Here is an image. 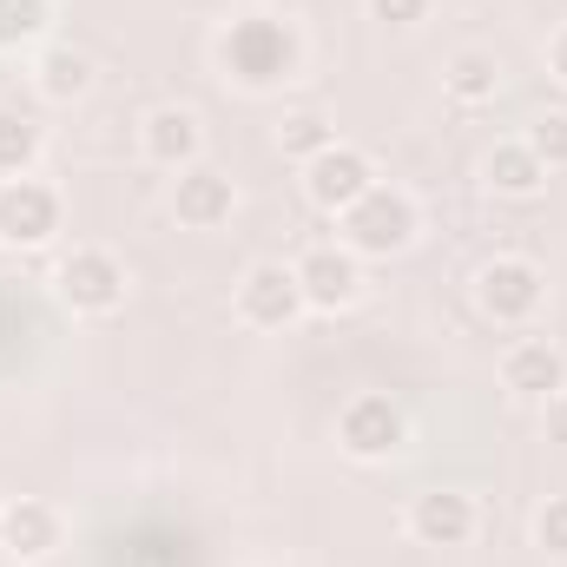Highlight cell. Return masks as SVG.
Segmentation results:
<instances>
[{
    "mask_svg": "<svg viewBox=\"0 0 567 567\" xmlns=\"http://www.w3.org/2000/svg\"><path fill=\"white\" fill-rule=\"evenodd\" d=\"M218 66L245 93H278V86H290L303 73V40H297V27L278 20V13H238L218 33Z\"/></svg>",
    "mask_w": 567,
    "mask_h": 567,
    "instance_id": "6da1fadb",
    "label": "cell"
},
{
    "mask_svg": "<svg viewBox=\"0 0 567 567\" xmlns=\"http://www.w3.org/2000/svg\"><path fill=\"white\" fill-rule=\"evenodd\" d=\"M337 245H350L357 258H396V251H410L416 245V231H423V212H416V198L403 192V185H370L343 218H337Z\"/></svg>",
    "mask_w": 567,
    "mask_h": 567,
    "instance_id": "7a4b0ae2",
    "label": "cell"
},
{
    "mask_svg": "<svg viewBox=\"0 0 567 567\" xmlns=\"http://www.w3.org/2000/svg\"><path fill=\"white\" fill-rule=\"evenodd\" d=\"M403 442H410V416H403V403L383 396V390H363V396H350V403L337 410V449H343L350 462H390Z\"/></svg>",
    "mask_w": 567,
    "mask_h": 567,
    "instance_id": "3957f363",
    "label": "cell"
},
{
    "mask_svg": "<svg viewBox=\"0 0 567 567\" xmlns=\"http://www.w3.org/2000/svg\"><path fill=\"white\" fill-rule=\"evenodd\" d=\"M126 265L106 251V245H80L73 258H60V271H53V290H60V303L73 310V317H113L120 303H126Z\"/></svg>",
    "mask_w": 567,
    "mask_h": 567,
    "instance_id": "277c9868",
    "label": "cell"
},
{
    "mask_svg": "<svg viewBox=\"0 0 567 567\" xmlns=\"http://www.w3.org/2000/svg\"><path fill=\"white\" fill-rule=\"evenodd\" d=\"M542 297H548V278H542L535 258L502 251V258H488V265L475 271V310H482L488 323H528V317L542 310Z\"/></svg>",
    "mask_w": 567,
    "mask_h": 567,
    "instance_id": "5b68a950",
    "label": "cell"
},
{
    "mask_svg": "<svg viewBox=\"0 0 567 567\" xmlns=\"http://www.w3.org/2000/svg\"><path fill=\"white\" fill-rule=\"evenodd\" d=\"M303 310H310V303H303L297 265L258 258V265L238 278V323H251V330H290Z\"/></svg>",
    "mask_w": 567,
    "mask_h": 567,
    "instance_id": "8992f818",
    "label": "cell"
},
{
    "mask_svg": "<svg viewBox=\"0 0 567 567\" xmlns=\"http://www.w3.org/2000/svg\"><path fill=\"white\" fill-rule=\"evenodd\" d=\"M60 218H66V205L47 178H0V245L33 251L60 231Z\"/></svg>",
    "mask_w": 567,
    "mask_h": 567,
    "instance_id": "52a82bcc",
    "label": "cell"
},
{
    "mask_svg": "<svg viewBox=\"0 0 567 567\" xmlns=\"http://www.w3.org/2000/svg\"><path fill=\"white\" fill-rule=\"evenodd\" d=\"M377 185V165H370V152L363 145H330V152H317L310 165H303V198L317 205V212H330V218H343L363 192Z\"/></svg>",
    "mask_w": 567,
    "mask_h": 567,
    "instance_id": "ba28073f",
    "label": "cell"
},
{
    "mask_svg": "<svg viewBox=\"0 0 567 567\" xmlns=\"http://www.w3.org/2000/svg\"><path fill=\"white\" fill-rule=\"evenodd\" d=\"M297 284H303V303L310 310H350L363 297V258L350 245H310L297 258Z\"/></svg>",
    "mask_w": 567,
    "mask_h": 567,
    "instance_id": "9c48e42d",
    "label": "cell"
},
{
    "mask_svg": "<svg viewBox=\"0 0 567 567\" xmlns=\"http://www.w3.org/2000/svg\"><path fill=\"white\" fill-rule=\"evenodd\" d=\"M231 212H238L231 172H218V165H205V158L178 172V185H172V218H178L185 231H218V225H231Z\"/></svg>",
    "mask_w": 567,
    "mask_h": 567,
    "instance_id": "30bf717a",
    "label": "cell"
},
{
    "mask_svg": "<svg viewBox=\"0 0 567 567\" xmlns=\"http://www.w3.org/2000/svg\"><path fill=\"white\" fill-rule=\"evenodd\" d=\"M502 390L522 403H548L555 390H567V350L548 337H522L502 350Z\"/></svg>",
    "mask_w": 567,
    "mask_h": 567,
    "instance_id": "8fae6325",
    "label": "cell"
},
{
    "mask_svg": "<svg viewBox=\"0 0 567 567\" xmlns=\"http://www.w3.org/2000/svg\"><path fill=\"white\" fill-rule=\"evenodd\" d=\"M140 152L158 172H185L205 158V120L192 106H152L140 120Z\"/></svg>",
    "mask_w": 567,
    "mask_h": 567,
    "instance_id": "7c38bea8",
    "label": "cell"
},
{
    "mask_svg": "<svg viewBox=\"0 0 567 567\" xmlns=\"http://www.w3.org/2000/svg\"><path fill=\"white\" fill-rule=\"evenodd\" d=\"M410 542H423V548H468L475 542V502L462 488H423L410 502Z\"/></svg>",
    "mask_w": 567,
    "mask_h": 567,
    "instance_id": "4fadbf2b",
    "label": "cell"
},
{
    "mask_svg": "<svg viewBox=\"0 0 567 567\" xmlns=\"http://www.w3.org/2000/svg\"><path fill=\"white\" fill-rule=\"evenodd\" d=\"M60 535H66V522H60V508L40 502V495H20V502L0 508V548H7L13 561H47V555L60 548Z\"/></svg>",
    "mask_w": 567,
    "mask_h": 567,
    "instance_id": "5bb4252c",
    "label": "cell"
},
{
    "mask_svg": "<svg viewBox=\"0 0 567 567\" xmlns=\"http://www.w3.org/2000/svg\"><path fill=\"white\" fill-rule=\"evenodd\" d=\"M482 185H488L495 198H535V192L548 185V165L528 152V140H502L482 158Z\"/></svg>",
    "mask_w": 567,
    "mask_h": 567,
    "instance_id": "9a60e30c",
    "label": "cell"
},
{
    "mask_svg": "<svg viewBox=\"0 0 567 567\" xmlns=\"http://www.w3.org/2000/svg\"><path fill=\"white\" fill-rule=\"evenodd\" d=\"M33 86H40V100H53V106L86 100V93H93V53H80V47H47V53L33 60Z\"/></svg>",
    "mask_w": 567,
    "mask_h": 567,
    "instance_id": "2e32d148",
    "label": "cell"
},
{
    "mask_svg": "<svg viewBox=\"0 0 567 567\" xmlns=\"http://www.w3.org/2000/svg\"><path fill=\"white\" fill-rule=\"evenodd\" d=\"M442 93H449L455 106H495V93H502V60L482 53V47H462V53L442 66Z\"/></svg>",
    "mask_w": 567,
    "mask_h": 567,
    "instance_id": "e0dca14e",
    "label": "cell"
},
{
    "mask_svg": "<svg viewBox=\"0 0 567 567\" xmlns=\"http://www.w3.org/2000/svg\"><path fill=\"white\" fill-rule=\"evenodd\" d=\"M337 145V126L323 120V113H290L278 126V152L284 158H297V165H310L317 152H330Z\"/></svg>",
    "mask_w": 567,
    "mask_h": 567,
    "instance_id": "ac0fdd59",
    "label": "cell"
},
{
    "mask_svg": "<svg viewBox=\"0 0 567 567\" xmlns=\"http://www.w3.org/2000/svg\"><path fill=\"white\" fill-rule=\"evenodd\" d=\"M40 126L20 120V113H0V178H27L33 158H40Z\"/></svg>",
    "mask_w": 567,
    "mask_h": 567,
    "instance_id": "d6986e66",
    "label": "cell"
},
{
    "mask_svg": "<svg viewBox=\"0 0 567 567\" xmlns=\"http://www.w3.org/2000/svg\"><path fill=\"white\" fill-rule=\"evenodd\" d=\"M53 27V0H0V47H33Z\"/></svg>",
    "mask_w": 567,
    "mask_h": 567,
    "instance_id": "ffe728a7",
    "label": "cell"
},
{
    "mask_svg": "<svg viewBox=\"0 0 567 567\" xmlns=\"http://www.w3.org/2000/svg\"><path fill=\"white\" fill-rule=\"evenodd\" d=\"M522 140H528V152H535L548 172H567V113H542Z\"/></svg>",
    "mask_w": 567,
    "mask_h": 567,
    "instance_id": "44dd1931",
    "label": "cell"
},
{
    "mask_svg": "<svg viewBox=\"0 0 567 567\" xmlns=\"http://www.w3.org/2000/svg\"><path fill=\"white\" fill-rule=\"evenodd\" d=\"M535 548H548L555 561H567V495H548L535 508Z\"/></svg>",
    "mask_w": 567,
    "mask_h": 567,
    "instance_id": "7402d4cb",
    "label": "cell"
},
{
    "mask_svg": "<svg viewBox=\"0 0 567 567\" xmlns=\"http://www.w3.org/2000/svg\"><path fill=\"white\" fill-rule=\"evenodd\" d=\"M370 20H383V27H423L429 0H370Z\"/></svg>",
    "mask_w": 567,
    "mask_h": 567,
    "instance_id": "603a6c76",
    "label": "cell"
},
{
    "mask_svg": "<svg viewBox=\"0 0 567 567\" xmlns=\"http://www.w3.org/2000/svg\"><path fill=\"white\" fill-rule=\"evenodd\" d=\"M542 429H548V442H561L567 449V390H555V396L542 403Z\"/></svg>",
    "mask_w": 567,
    "mask_h": 567,
    "instance_id": "cb8c5ba5",
    "label": "cell"
},
{
    "mask_svg": "<svg viewBox=\"0 0 567 567\" xmlns=\"http://www.w3.org/2000/svg\"><path fill=\"white\" fill-rule=\"evenodd\" d=\"M548 73H555V80L567 86V20L555 27V40H548Z\"/></svg>",
    "mask_w": 567,
    "mask_h": 567,
    "instance_id": "d4e9b609",
    "label": "cell"
}]
</instances>
